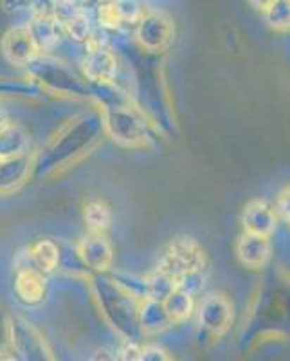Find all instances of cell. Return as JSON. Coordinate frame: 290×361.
<instances>
[{
  "mask_svg": "<svg viewBox=\"0 0 290 361\" xmlns=\"http://www.w3.org/2000/svg\"><path fill=\"white\" fill-rule=\"evenodd\" d=\"M198 325L206 333L218 338L225 334L233 324V305L220 293L208 295L198 305Z\"/></svg>",
  "mask_w": 290,
  "mask_h": 361,
  "instance_id": "cell-10",
  "label": "cell"
},
{
  "mask_svg": "<svg viewBox=\"0 0 290 361\" xmlns=\"http://www.w3.org/2000/svg\"><path fill=\"white\" fill-rule=\"evenodd\" d=\"M157 269L172 275L175 280L189 271L206 269L204 250L191 237L175 238L160 255Z\"/></svg>",
  "mask_w": 290,
  "mask_h": 361,
  "instance_id": "cell-6",
  "label": "cell"
},
{
  "mask_svg": "<svg viewBox=\"0 0 290 361\" xmlns=\"http://www.w3.org/2000/svg\"><path fill=\"white\" fill-rule=\"evenodd\" d=\"M90 361H118V356H115V353H112V350L101 349L92 356Z\"/></svg>",
  "mask_w": 290,
  "mask_h": 361,
  "instance_id": "cell-31",
  "label": "cell"
},
{
  "mask_svg": "<svg viewBox=\"0 0 290 361\" xmlns=\"http://www.w3.org/2000/svg\"><path fill=\"white\" fill-rule=\"evenodd\" d=\"M27 27L37 42L40 54H53L67 40L62 24L54 18L53 13L34 15L27 20Z\"/></svg>",
  "mask_w": 290,
  "mask_h": 361,
  "instance_id": "cell-13",
  "label": "cell"
},
{
  "mask_svg": "<svg viewBox=\"0 0 290 361\" xmlns=\"http://www.w3.org/2000/svg\"><path fill=\"white\" fill-rule=\"evenodd\" d=\"M103 130H105L103 128V119L99 116H82L72 125H69L60 137L53 141L51 148L47 150V156L44 157L45 166L47 169H58V164L70 163L78 154H82L83 150H87L90 145L94 143Z\"/></svg>",
  "mask_w": 290,
  "mask_h": 361,
  "instance_id": "cell-3",
  "label": "cell"
},
{
  "mask_svg": "<svg viewBox=\"0 0 290 361\" xmlns=\"http://www.w3.org/2000/svg\"><path fill=\"white\" fill-rule=\"evenodd\" d=\"M9 121H11V119H9L8 112H6V109L0 105V130H2V128H4Z\"/></svg>",
  "mask_w": 290,
  "mask_h": 361,
  "instance_id": "cell-33",
  "label": "cell"
},
{
  "mask_svg": "<svg viewBox=\"0 0 290 361\" xmlns=\"http://www.w3.org/2000/svg\"><path fill=\"white\" fill-rule=\"evenodd\" d=\"M206 280H208L206 269L189 271V273H184V275L177 279V288L182 289V291L188 293V295L196 296L198 293H202V289H204Z\"/></svg>",
  "mask_w": 290,
  "mask_h": 361,
  "instance_id": "cell-25",
  "label": "cell"
},
{
  "mask_svg": "<svg viewBox=\"0 0 290 361\" xmlns=\"http://www.w3.org/2000/svg\"><path fill=\"white\" fill-rule=\"evenodd\" d=\"M119 13V18L123 22V27L130 25L135 27V24L143 18L144 13L148 11V6L144 0H112Z\"/></svg>",
  "mask_w": 290,
  "mask_h": 361,
  "instance_id": "cell-24",
  "label": "cell"
},
{
  "mask_svg": "<svg viewBox=\"0 0 290 361\" xmlns=\"http://www.w3.org/2000/svg\"><path fill=\"white\" fill-rule=\"evenodd\" d=\"M40 92L34 83L29 82H9V80H0V96H37Z\"/></svg>",
  "mask_w": 290,
  "mask_h": 361,
  "instance_id": "cell-26",
  "label": "cell"
},
{
  "mask_svg": "<svg viewBox=\"0 0 290 361\" xmlns=\"http://www.w3.org/2000/svg\"><path fill=\"white\" fill-rule=\"evenodd\" d=\"M11 316L0 307V357L11 354V327H9Z\"/></svg>",
  "mask_w": 290,
  "mask_h": 361,
  "instance_id": "cell-28",
  "label": "cell"
},
{
  "mask_svg": "<svg viewBox=\"0 0 290 361\" xmlns=\"http://www.w3.org/2000/svg\"><path fill=\"white\" fill-rule=\"evenodd\" d=\"M38 0H0V9L8 15H34Z\"/></svg>",
  "mask_w": 290,
  "mask_h": 361,
  "instance_id": "cell-27",
  "label": "cell"
},
{
  "mask_svg": "<svg viewBox=\"0 0 290 361\" xmlns=\"http://www.w3.org/2000/svg\"><path fill=\"white\" fill-rule=\"evenodd\" d=\"M175 38L173 18L164 9L148 8L134 27V40L148 53H163L170 49Z\"/></svg>",
  "mask_w": 290,
  "mask_h": 361,
  "instance_id": "cell-5",
  "label": "cell"
},
{
  "mask_svg": "<svg viewBox=\"0 0 290 361\" xmlns=\"http://www.w3.org/2000/svg\"><path fill=\"white\" fill-rule=\"evenodd\" d=\"M13 291L22 305L37 307L44 304L47 296V276L42 275L40 271L29 264L18 266L15 271V280H13Z\"/></svg>",
  "mask_w": 290,
  "mask_h": 361,
  "instance_id": "cell-12",
  "label": "cell"
},
{
  "mask_svg": "<svg viewBox=\"0 0 290 361\" xmlns=\"http://www.w3.org/2000/svg\"><path fill=\"white\" fill-rule=\"evenodd\" d=\"M137 322H139V329L143 334L164 333L173 325L172 318L164 307V302L153 298H146L141 302L139 311H137Z\"/></svg>",
  "mask_w": 290,
  "mask_h": 361,
  "instance_id": "cell-16",
  "label": "cell"
},
{
  "mask_svg": "<svg viewBox=\"0 0 290 361\" xmlns=\"http://www.w3.org/2000/svg\"><path fill=\"white\" fill-rule=\"evenodd\" d=\"M237 257L241 264L251 269H262L272 257L270 237L244 233L237 240Z\"/></svg>",
  "mask_w": 290,
  "mask_h": 361,
  "instance_id": "cell-15",
  "label": "cell"
},
{
  "mask_svg": "<svg viewBox=\"0 0 290 361\" xmlns=\"http://www.w3.org/2000/svg\"><path fill=\"white\" fill-rule=\"evenodd\" d=\"M101 119L103 128L115 143L123 147H141L146 143L148 130L143 116L128 103L105 107Z\"/></svg>",
  "mask_w": 290,
  "mask_h": 361,
  "instance_id": "cell-4",
  "label": "cell"
},
{
  "mask_svg": "<svg viewBox=\"0 0 290 361\" xmlns=\"http://www.w3.org/2000/svg\"><path fill=\"white\" fill-rule=\"evenodd\" d=\"M94 288L99 296V302L103 305L106 320L125 336L127 341H135L141 336L139 322H137V311H139V300L128 295L127 291L119 288L118 283L106 276L105 273H99L94 276Z\"/></svg>",
  "mask_w": 290,
  "mask_h": 361,
  "instance_id": "cell-1",
  "label": "cell"
},
{
  "mask_svg": "<svg viewBox=\"0 0 290 361\" xmlns=\"http://www.w3.org/2000/svg\"><path fill=\"white\" fill-rule=\"evenodd\" d=\"M137 361H173V357L159 345H146V347L139 349Z\"/></svg>",
  "mask_w": 290,
  "mask_h": 361,
  "instance_id": "cell-29",
  "label": "cell"
},
{
  "mask_svg": "<svg viewBox=\"0 0 290 361\" xmlns=\"http://www.w3.org/2000/svg\"><path fill=\"white\" fill-rule=\"evenodd\" d=\"M144 279H146L148 298L160 300V302H164V300H166L168 296L172 295V293L177 289V280L173 279L172 275L164 273V271L157 269V267H156V271H151L150 275L144 276Z\"/></svg>",
  "mask_w": 290,
  "mask_h": 361,
  "instance_id": "cell-23",
  "label": "cell"
},
{
  "mask_svg": "<svg viewBox=\"0 0 290 361\" xmlns=\"http://www.w3.org/2000/svg\"><path fill=\"white\" fill-rule=\"evenodd\" d=\"M164 307H166L168 314L172 318L173 325L184 324L186 320H189L195 312V296L188 295L182 289L177 288L172 295L164 300Z\"/></svg>",
  "mask_w": 290,
  "mask_h": 361,
  "instance_id": "cell-20",
  "label": "cell"
},
{
  "mask_svg": "<svg viewBox=\"0 0 290 361\" xmlns=\"http://www.w3.org/2000/svg\"><path fill=\"white\" fill-rule=\"evenodd\" d=\"M241 226L246 233L262 235V237H272L278 228V215L270 202L263 199H254L244 208L241 214Z\"/></svg>",
  "mask_w": 290,
  "mask_h": 361,
  "instance_id": "cell-14",
  "label": "cell"
},
{
  "mask_svg": "<svg viewBox=\"0 0 290 361\" xmlns=\"http://www.w3.org/2000/svg\"><path fill=\"white\" fill-rule=\"evenodd\" d=\"M29 147H31V137L22 125L9 121L0 130V161L25 156L29 154Z\"/></svg>",
  "mask_w": 290,
  "mask_h": 361,
  "instance_id": "cell-19",
  "label": "cell"
},
{
  "mask_svg": "<svg viewBox=\"0 0 290 361\" xmlns=\"http://www.w3.org/2000/svg\"><path fill=\"white\" fill-rule=\"evenodd\" d=\"M80 67L83 80L92 85H111L119 74V60L108 44H87Z\"/></svg>",
  "mask_w": 290,
  "mask_h": 361,
  "instance_id": "cell-7",
  "label": "cell"
},
{
  "mask_svg": "<svg viewBox=\"0 0 290 361\" xmlns=\"http://www.w3.org/2000/svg\"><path fill=\"white\" fill-rule=\"evenodd\" d=\"M83 221H85L89 231L105 233L112 222L111 208H108L103 201L87 202L85 209H83Z\"/></svg>",
  "mask_w": 290,
  "mask_h": 361,
  "instance_id": "cell-21",
  "label": "cell"
},
{
  "mask_svg": "<svg viewBox=\"0 0 290 361\" xmlns=\"http://www.w3.org/2000/svg\"><path fill=\"white\" fill-rule=\"evenodd\" d=\"M262 15L267 27L276 33H289L290 31V0H274Z\"/></svg>",
  "mask_w": 290,
  "mask_h": 361,
  "instance_id": "cell-22",
  "label": "cell"
},
{
  "mask_svg": "<svg viewBox=\"0 0 290 361\" xmlns=\"http://www.w3.org/2000/svg\"><path fill=\"white\" fill-rule=\"evenodd\" d=\"M0 53L9 66L25 69L40 54V49L27 24H17L9 27L0 40Z\"/></svg>",
  "mask_w": 290,
  "mask_h": 361,
  "instance_id": "cell-9",
  "label": "cell"
},
{
  "mask_svg": "<svg viewBox=\"0 0 290 361\" xmlns=\"http://www.w3.org/2000/svg\"><path fill=\"white\" fill-rule=\"evenodd\" d=\"M76 250H78L83 266L89 271L106 273V271L112 269V264H114V250H112L111 240L106 238L105 233L89 231L80 240Z\"/></svg>",
  "mask_w": 290,
  "mask_h": 361,
  "instance_id": "cell-11",
  "label": "cell"
},
{
  "mask_svg": "<svg viewBox=\"0 0 290 361\" xmlns=\"http://www.w3.org/2000/svg\"><path fill=\"white\" fill-rule=\"evenodd\" d=\"M274 209H276V215H278L282 221L290 224V185L285 186V188L278 193L276 202H274Z\"/></svg>",
  "mask_w": 290,
  "mask_h": 361,
  "instance_id": "cell-30",
  "label": "cell"
},
{
  "mask_svg": "<svg viewBox=\"0 0 290 361\" xmlns=\"http://www.w3.org/2000/svg\"><path fill=\"white\" fill-rule=\"evenodd\" d=\"M33 166L34 161L31 159L29 154L0 161V192H13L15 188L24 185Z\"/></svg>",
  "mask_w": 290,
  "mask_h": 361,
  "instance_id": "cell-18",
  "label": "cell"
},
{
  "mask_svg": "<svg viewBox=\"0 0 290 361\" xmlns=\"http://www.w3.org/2000/svg\"><path fill=\"white\" fill-rule=\"evenodd\" d=\"M247 2H249L251 8H254L256 11H260V13H263L270 4H272L274 0H247Z\"/></svg>",
  "mask_w": 290,
  "mask_h": 361,
  "instance_id": "cell-32",
  "label": "cell"
},
{
  "mask_svg": "<svg viewBox=\"0 0 290 361\" xmlns=\"http://www.w3.org/2000/svg\"><path fill=\"white\" fill-rule=\"evenodd\" d=\"M29 78L42 83L44 89L56 94L85 98L92 94L89 83L83 82L78 74L69 67V63L53 56V54H38L27 67Z\"/></svg>",
  "mask_w": 290,
  "mask_h": 361,
  "instance_id": "cell-2",
  "label": "cell"
},
{
  "mask_svg": "<svg viewBox=\"0 0 290 361\" xmlns=\"http://www.w3.org/2000/svg\"><path fill=\"white\" fill-rule=\"evenodd\" d=\"M25 255H27L29 266H33L45 276L53 275L60 267V246L51 238H42L33 246H29Z\"/></svg>",
  "mask_w": 290,
  "mask_h": 361,
  "instance_id": "cell-17",
  "label": "cell"
},
{
  "mask_svg": "<svg viewBox=\"0 0 290 361\" xmlns=\"http://www.w3.org/2000/svg\"><path fill=\"white\" fill-rule=\"evenodd\" d=\"M11 350L20 361H56L38 329L22 316H11Z\"/></svg>",
  "mask_w": 290,
  "mask_h": 361,
  "instance_id": "cell-8",
  "label": "cell"
}]
</instances>
